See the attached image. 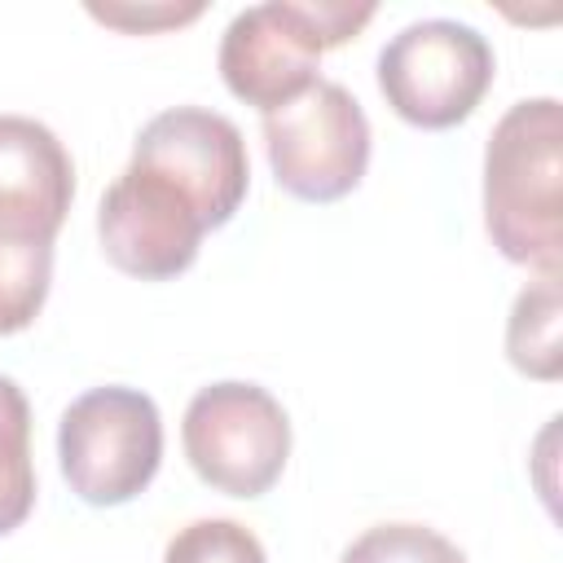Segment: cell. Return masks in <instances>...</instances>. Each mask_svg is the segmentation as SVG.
<instances>
[{"label":"cell","mask_w":563,"mask_h":563,"mask_svg":"<svg viewBox=\"0 0 563 563\" xmlns=\"http://www.w3.org/2000/svg\"><path fill=\"white\" fill-rule=\"evenodd\" d=\"M484 224L510 264L559 277L563 255V110L554 97L501 114L484 150Z\"/></svg>","instance_id":"cell-1"},{"label":"cell","mask_w":563,"mask_h":563,"mask_svg":"<svg viewBox=\"0 0 563 563\" xmlns=\"http://www.w3.org/2000/svg\"><path fill=\"white\" fill-rule=\"evenodd\" d=\"M374 18V4H339V0H268L242 9L220 40V75L224 88L273 114L308 92L321 75L317 62L325 48H339Z\"/></svg>","instance_id":"cell-2"},{"label":"cell","mask_w":563,"mask_h":563,"mask_svg":"<svg viewBox=\"0 0 563 563\" xmlns=\"http://www.w3.org/2000/svg\"><path fill=\"white\" fill-rule=\"evenodd\" d=\"M57 457L70 493L88 506H123L150 488L163 462L158 405L136 387L84 391L57 427Z\"/></svg>","instance_id":"cell-3"},{"label":"cell","mask_w":563,"mask_h":563,"mask_svg":"<svg viewBox=\"0 0 563 563\" xmlns=\"http://www.w3.org/2000/svg\"><path fill=\"white\" fill-rule=\"evenodd\" d=\"M185 457L202 484L229 497L268 493L290 457V418L260 383H211L185 409Z\"/></svg>","instance_id":"cell-4"},{"label":"cell","mask_w":563,"mask_h":563,"mask_svg":"<svg viewBox=\"0 0 563 563\" xmlns=\"http://www.w3.org/2000/svg\"><path fill=\"white\" fill-rule=\"evenodd\" d=\"M488 40L453 18L409 22L378 53V88L387 106L413 128L462 123L493 84Z\"/></svg>","instance_id":"cell-5"},{"label":"cell","mask_w":563,"mask_h":563,"mask_svg":"<svg viewBox=\"0 0 563 563\" xmlns=\"http://www.w3.org/2000/svg\"><path fill=\"white\" fill-rule=\"evenodd\" d=\"M264 145L286 194L303 202H334L365 176L369 119L343 84L317 79L290 106L264 114Z\"/></svg>","instance_id":"cell-6"},{"label":"cell","mask_w":563,"mask_h":563,"mask_svg":"<svg viewBox=\"0 0 563 563\" xmlns=\"http://www.w3.org/2000/svg\"><path fill=\"white\" fill-rule=\"evenodd\" d=\"M97 233L106 260L141 282H167L198 260L202 246V216L198 207L158 172L128 163L119 180L101 194Z\"/></svg>","instance_id":"cell-7"},{"label":"cell","mask_w":563,"mask_h":563,"mask_svg":"<svg viewBox=\"0 0 563 563\" xmlns=\"http://www.w3.org/2000/svg\"><path fill=\"white\" fill-rule=\"evenodd\" d=\"M132 163L167 176L198 207L207 229L229 224L251 185L246 141L238 123L198 106H176L154 114L136 136Z\"/></svg>","instance_id":"cell-8"},{"label":"cell","mask_w":563,"mask_h":563,"mask_svg":"<svg viewBox=\"0 0 563 563\" xmlns=\"http://www.w3.org/2000/svg\"><path fill=\"white\" fill-rule=\"evenodd\" d=\"M75 198L66 145L26 114H0V233L53 242Z\"/></svg>","instance_id":"cell-9"},{"label":"cell","mask_w":563,"mask_h":563,"mask_svg":"<svg viewBox=\"0 0 563 563\" xmlns=\"http://www.w3.org/2000/svg\"><path fill=\"white\" fill-rule=\"evenodd\" d=\"M506 352L515 361V369L554 383L563 369V352H559V277H537L510 308V325H506Z\"/></svg>","instance_id":"cell-10"},{"label":"cell","mask_w":563,"mask_h":563,"mask_svg":"<svg viewBox=\"0 0 563 563\" xmlns=\"http://www.w3.org/2000/svg\"><path fill=\"white\" fill-rule=\"evenodd\" d=\"M35 506L31 466V405L13 378L0 374V537L13 532Z\"/></svg>","instance_id":"cell-11"},{"label":"cell","mask_w":563,"mask_h":563,"mask_svg":"<svg viewBox=\"0 0 563 563\" xmlns=\"http://www.w3.org/2000/svg\"><path fill=\"white\" fill-rule=\"evenodd\" d=\"M53 282V242L0 233V334L26 330Z\"/></svg>","instance_id":"cell-12"},{"label":"cell","mask_w":563,"mask_h":563,"mask_svg":"<svg viewBox=\"0 0 563 563\" xmlns=\"http://www.w3.org/2000/svg\"><path fill=\"white\" fill-rule=\"evenodd\" d=\"M339 563H466V554L422 523H378L365 528Z\"/></svg>","instance_id":"cell-13"},{"label":"cell","mask_w":563,"mask_h":563,"mask_svg":"<svg viewBox=\"0 0 563 563\" xmlns=\"http://www.w3.org/2000/svg\"><path fill=\"white\" fill-rule=\"evenodd\" d=\"M163 563H268V559L251 528L233 519H194L167 541Z\"/></svg>","instance_id":"cell-14"},{"label":"cell","mask_w":563,"mask_h":563,"mask_svg":"<svg viewBox=\"0 0 563 563\" xmlns=\"http://www.w3.org/2000/svg\"><path fill=\"white\" fill-rule=\"evenodd\" d=\"M92 18L119 26V31H163V26H180V22H194L202 13V4H88Z\"/></svg>","instance_id":"cell-15"}]
</instances>
